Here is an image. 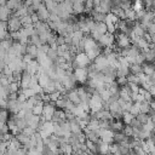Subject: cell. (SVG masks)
Instances as JSON below:
<instances>
[{
    "label": "cell",
    "mask_w": 155,
    "mask_h": 155,
    "mask_svg": "<svg viewBox=\"0 0 155 155\" xmlns=\"http://www.w3.org/2000/svg\"><path fill=\"white\" fill-rule=\"evenodd\" d=\"M153 63H154V64H155V58H154V61H153Z\"/></svg>",
    "instance_id": "e7e4bbea"
},
{
    "label": "cell",
    "mask_w": 155,
    "mask_h": 155,
    "mask_svg": "<svg viewBox=\"0 0 155 155\" xmlns=\"http://www.w3.org/2000/svg\"><path fill=\"white\" fill-rule=\"evenodd\" d=\"M50 96H51V101L52 102H56L57 99H59L61 97H62V93L59 92V91H54V92H52V93H50Z\"/></svg>",
    "instance_id": "db71d44e"
},
{
    "label": "cell",
    "mask_w": 155,
    "mask_h": 155,
    "mask_svg": "<svg viewBox=\"0 0 155 155\" xmlns=\"http://www.w3.org/2000/svg\"><path fill=\"white\" fill-rule=\"evenodd\" d=\"M59 148L62 149V153H63V154H71V153H74L73 145H71L69 142H67V143H62V144L59 145Z\"/></svg>",
    "instance_id": "f546056e"
},
{
    "label": "cell",
    "mask_w": 155,
    "mask_h": 155,
    "mask_svg": "<svg viewBox=\"0 0 155 155\" xmlns=\"http://www.w3.org/2000/svg\"><path fill=\"white\" fill-rule=\"evenodd\" d=\"M97 145H98V153H102V154L110 153V144H109V143L103 142L102 139H99V140L97 142Z\"/></svg>",
    "instance_id": "cb8c5ba5"
},
{
    "label": "cell",
    "mask_w": 155,
    "mask_h": 155,
    "mask_svg": "<svg viewBox=\"0 0 155 155\" xmlns=\"http://www.w3.org/2000/svg\"><path fill=\"white\" fill-rule=\"evenodd\" d=\"M31 59H34V57H33L30 53H28V52H27V53H24V54H23V61H24L25 63H29Z\"/></svg>",
    "instance_id": "6f0895ef"
},
{
    "label": "cell",
    "mask_w": 155,
    "mask_h": 155,
    "mask_svg": "<svg viewBox=\"0 0 155 155\" xmlns=\"http://www.w3.org/2000/svg\"><path fill=\"white\" fill-rule=\"evenodd\" d=\"M7 24H8V31H17L19 30L23 24H22V21H21V17L17 16L15 12L11 15V17L8 18L7 21Z\"/></svg>",
    "instance_id": "277c9868"
},
{
    "label": "cell",
    "mask_w": 155,
    "mask_h": 155,
    "mask_svg": "<svg viewBox=\"0 0 155 155\" xmlns=\"http://www.w3.org/2000/svg\"><path fill=\"white\" fill-rule=\"evenodd\" d=\"M143 53H144V56H145V61L153 63V61H154V58H155V52L149 48L147 52H143Z\"/></svg>",
    "instance_id": "bcb514c9"
},
{
    "label": "cell",
    "mask_w": 155,
    "mask_h": 155,
    "mask_svg": "<svg viewBox=\"0 0 155 155\" xmlns=\"http://www.w3.org/2000/svg\"><path fill=\"white\" fill-rule=\"evenodd\" d=\"M132 31L137 35V36H144L145 35V33H147V29L140 24V22H136L134 23V25L132 27Z\"/></svg>",
    "instance_id": "ffe728a7"
},
{
    "label": "cell",
    "mask_w": 155,
    "mask_h": 155,
    "mask_svg": "<svg viewBox=\"0 0 155 155\" xmlns=\"http://www.w3.org/2000/svg\"><path fill=\"white\" fill-rule=\"evenodd\" d=\"M56 113V102H48V103H45L44 105V111H42V115H41V120L45 121V120H52L53 115Z\"/></svg>",
    "instance_id": "3957f363"
},
{
    "label": "cell",
    "mask_w": 155,
    "mask_h": 155,
    "mask_svg": "<svg viewBox=\"0 0 155 155\" xmlns=\"http://www.w3.org/2000/svg\"><path fill=\"white\" fill-rule=\"evenodd\" d=\"M147 31H149V33H155V21H153V22L149 24V27L147 28Z\"/></svg>",
    "instance_id": "680465c9"
},
{
    "label": "cell",
    "mask_w": 155,
    "mask_h": 155,
    "mask_svg": "<svg viewBox=\"0 0 155 155\" xmlns=\"http://www.w3.org/2000/svg\"><path fill=\"white\" fill-rule=\"evenodd\" d=\"M154 10H155V0H154Z\"/></svg>",
    "instance_id": "be15d7a7"
},
{
    "label": "cell",
    "mask_w": 155,
    "mask_h": 155,
    "mask_svg": "<svg viewBox=\"0 0 155 155\" xmlns=\"http://www.w3.org/2000/svg\"><path fill=\"white\" fill-rule=\"evenodd\" d=\"M36 13H38L40 21H45V22H47L48 18H50V16H51V12H50V10L45 6V4H42V5L36 10Z\"/></svg>",
    "instance_id": "7c38bea8"
},
{
    "label": "cell",
    "mask_w": 155,
    "mask_h": 155,
    "mask_svg": "<svg viewBox=\"0 0 155 155\" xmlns=\"http://www.w3.org/2000/svg\"><path fill=\"white\" fill-rule=\"evenodd\" d=\"M40 128L45 130L50 134H53V132H54V122H53V120H45V121H42Z\"/></svg>",
    "instance_id": "d6986e66"
},
{
    "label": "cell",
    "mask_w": 155,
    "mask_h": 155,
    "mask_svg": "<svg viewBox=\"0 0 155 155\" xmlns=\"http://www.w3.org/2000/svg\"><path fill=\"white\" fill-rule=\"evenodd\" d=\"M116 82H117L119 86H125V85H127V84H128L127 76H117V78H116Z\"/></svg>",
    "instance_id": "f5cc1de1"
},
{
    "label": "cell",
    "mask_w": 155,
    "mask_h": 155,
    "mask_svg": "<svg viewBox=\"0 0 155 155\" xmlns=\"http://www.w3.org/2000/svg\"><path fill=\"white\" fill-rule=\"evenodd\" d=\"M11 15H12V10L7 5H1L0 6V19L1 21H8Z\"/></svg>",
    "instance_id": "5bb4252c"
},
{
    "label": "cell",
    "mask_w": 155,
    "mask_h": 155,
    "mask_svg": "<svg viewBox=\"0 0 155 155\" xmlns=\"http://www.w3.org/2000/svg\"><path fill=\"white\" fill-rule=\"evenodd\" d=\"M64 44H67L65 42V38H64V35H58L57 36V46H59V45H64Z\"/></svg>",
    "instance_id": "9f6ffc18"
},
{
    "label": "cell",
    "mask_w": 155,
    "mask_h": 155,
    "mask_svg": "<svg viewBox=\"0 0 155 155\" xmlns=\"http://www.w3.org/2000/svg\"><path fill=\"white\" fill-rule=\"evenodd\" d=\"M22 132L24 133V134H27V136H29V137H31L35 132H36V130L35 128H33L31 126H25L23 130H22Z\"/></svg>",
    "instance_id": "c3c4849f"
},
{
    "label": "cell",
    "mask_w": 155,
    "mask_h": 155,
    "mask_svg": "<svg viewBox=\"0 0 155 155\" xmlns=\"http://www.w3.org/2000/svg\"><path fill=\"white\" fill-rule=\"evenodd\" d=\"M109 1H113V0H109Z\"/></svg>",
    "instance_id": "03108f58"
},
{
    "label": "cell",
    "mask_w": 155,
    "mask_h": 155,
    "mask_svg": "<svg viewBox=\"0 0 155 155\" xmlns=\"http://www.w3.org/2000/svg\"><path fill=\"white\" fill-rule=\"evenodd\" d=\"M130 71L133 73V74H139L142 73V64H137V63H133L130 65Z\"/></svg>",
    "instance_id": "ab89813d"
},
{
    "label": "cell",
    "mask_w": 155,
    "mask_h": 155,
    "mask_svg": "<svg viewBox=\"0 0 155 155\" xmlns=\"http://www.w3.org/2000/svg\"><path fill=\"white\" fill-rule=\"evenodd\" d=\"M65 103H67V98L61 97L59 99L56 101V107H58V109H65Z\"/></svg>",
    "instance_id": "681fc988"
},
{
    "label": "cell",
    "mask_w": 155,
    "mask_h": 155,
    "mask_svg": "<svg viewBox=\"0 0 155 155\" xmlns=\"http://www.w3.org/2000/svg\"><path fill=\"white\" fill-rule=\"evenodd\" d=\"M110 153H114V154H121L120 153V144L119 143H111L110 144Z\"/></svg>",
    "instance_id": "f907efd6"
},
{
    "label": "cell",
    "mask_w": 155,
    "mask_h": 155,
    "mask_svg": "<svg viewBox=\"0 0 155 155\" xmlns=\"http://www.w3.org/2000/svg\"><path fill=\"white\" fill-rule=\"evenodd\" d=\"M44 105H45V102L41 99L39 101L34 108H33V114H36V115H42V111H44Z\"/></svg>",
    "instance_id": "484cf974"
},
{
    "label": "cell",
    "mask_w": 155,
    "mask_h": 155,
    "mask_svg": "<svg viewBox=\"0 0 155 155\" xmlns=\"http://www.w3.org/2000/svg\"><path fill=\"white\" fill-rule=\"evenodd\" d=\"M144 2L142 1V0H134L133 2H132V8L136 11V12H138V11H140V10H143L144 8Z\"/></svg>",
    "instance_id": "d590c367"
},
{
    "label": "cell",
    "mask_w": 155,
    "mask_h": 155,
    "mask_svg": "<svg viewBox=\"0 0 155 155\" xmlns=\"http://www.w3.org/2000/svg\"><path fill=\"white\" fill-rule=\"evenodd\" d=\"M98 134H99V138L103 140V142H107L109 144H111L114 142V136H115V131L113 128H99L98 131Z\"/></svg>",
    "instance_id": "8992f818"
},
{
    "label": "cell",
    "mask_w": 155,
    "mask_h": 155,
    "mask_svg": "<svg viewBox=\"0 0 155 155\" xmlns=\"http://www.w3.org/2000/svg\"><path fill=\"white\" fill-rule=\"evenodd\" d=\"M114 40H115V36L114 34L107 31L105 34H103L101 36V39L98 40V44L102 46V47H108V46H114Z\"/></svg>",
    "instance_id": "30bf717a"
},
{
    "label": "cell",
    "mask_w": 155,
    "mask_h": 155,
    "mask_svg": "<svg viewBox=\"0 0 155 155\" xmlns=\"http://www.w3.org/2000/svg\"><path fill=\"white\" fill-rule=\"evenodd\" d=\"M91 62H92V61L90 59V57L87 56V53H86L85 51H81V52H79V53L75 54V58H74V61L71 62V65H73L74 69L78 68V67L87 68V67L91 64Z\"/></svg>",
    "instance_id": "7a4b0ae2"
},
{
    "label": "cell",
    "mask_w": 155,
    "mask_h": 155,
    "mask_svg": "<svg viewBox=\"0 0 155 155\" xmlns=\"http://www.w3.org/2000/svg\"><path fill=\"white\" fill-rule=\"evenodd\" d=\"M150 107H151V109L155 110V99H153V101L150 102Z\"/></svg>",
    "instance_id": "91938a15"
},
{
    "label": "cell",
    "mask_w": 155,
    "mask_h": 155,
    "mask_svg": "<svg viewBox=\"0 0 155 155\" xmlns=\"http://www.w3.org/2000/svg\"><path fill=\"white\" fill-rule=\"evenodd\" d=\"M93 64H94V68L97 71H104L108 67H109V62H108V58L104 53H101L94 61H93Z\"/></svg>",
    "instance_id": "52a82bcc"
},
{
    "label": "cell",
    "mask_w": 155,
    "mask_h": 155,
    "mask_svg": "<svg viewBox=\"0 0 155 155\" xmlns=\"http://www.w3.org/2000/svg\"><path fill=\"white\" fill-rule=\"evenodd\" d=\"M134 117L136 116L131 111H124V114H122V121L125 125H131V122L133 121Z\"/></svg>",
    "instance_id": "f1b7e54d"
},
{
    "label": "cell",
    "mask_w": 155,
    "mask_h": 155,
    "mask_svg": "<svg viewBox=\"0 0 155 155\" xmlns=\"http://www.w3.org/2000/svg\"><path fill=\"white\" fill-rule=\"evenodd\" d=\"M142 70H143L144 74L151 76V75L155 73V64H154V63L151 64L150 62H148V63H143V64H142Z\"/></svg>",
    "instance_id": "603a6c76"
},
{
    "label": "cell",
    "mask_w": 155,
    "mask_h": 155,
    "mask_svg": "<svg viewBox=\"0 0 155 155\" xmlns=\"http://www.w3.org/2000/svg\"><path fill=\"white\" fill-rule=\"evenodd\" d=\"M30 81H31V74L24 70L22 74V79H21V88L30 87Z\"/></svg>",
    "instance_id": "9a60e30c"
},
{
    "label": "cell",
    "mask_w": 155,
    "mask_h": 155,
    "mask_svg": "<svg viewBox=\"0 0 155 155\" xmlns=\"http://www.w3.org/2000/svg\"><path fill=\"white\" fill-rule=\"evenodd\" d=\"M136 45L139 47V50H142V52H147V51L150 48V42H149L144 36L139 38V39L137 40Z\"/></svg>",
    "instance_id": "ac0fdd59"
},
{
    "label": "cell",
    "mask_w": 155,
    "mask_h": 155,
    "mask_svg": "<svg viewBox=\"0 0 155 155\" xmlns=\"http://www.w3.org/2000/svg\"><path fill=\"white\" fill-rule=\"evenodd\" d=\"M39 69H40V64H39V62H38V59H31L29 63H27L25 71H28L29 74L35 75V74H38Z\"/></svg>",
    "instance_id": "4fadbf2b"
},
{
    "label": "cell",
    "mask_w": 155,
    "mask_h": 155,
    "mask_svg": "<svg viewBox=\"0 0 155 155\" xmlns=\"http://www.w3.org/2000/svg\"><path fill=\"white\" fill-rule=\"evenodd\" d=\"M30 44H34V45H36L38 47L42 45V42H41L40 36H39V34H38V33H35L34 35H31V36H30Z\"/></svg>",
    "instance_id": "7bdbcfd3"
},
{
    "label": "cell",
    "mask_w": 155,
    "mask_h": 155,
    "mask_svg": "<svg viewBox=\"0 0 155 155\" xmlns=\"http://www.w3.org/2000/svg\"><path fill=\"white\" fill-rule=\"evenodd\" d=\"M90 34H91V36H92V38H93L94 40H97V41H98V40L101 39V36L103 35L102 33H99V31H98V30H96V29H92Z\"/></svg>",
    "instance_id": "11a10c76"
},
{
    "label": "cell",
    "mask_w": 155,
    "mask_h": 155,
    "mask_svg": "<svg viewBox=\"0 0 155 155\" xmlns=\"http://www.w3.org/2000/svg\"><path fill=\"white\" fill-rule=\"evenodd\" d=\"M15 13H16L17 16H19V17H23V16H25V15H29L28 6H25V5L23 4L18 10H16V11H15Z\"/></svg>",
    "instance_id": "e575fe53"
},
{
    "label": "cell",
    "mask_w": 155,
    "mask_h": 155,
    "mask_svg": "<svg viewBox=\"0 0 155 155\" xmlns=\"http://www.w3.org/2000/svg\"><path fill=\"white\" fill-rule=\"evenodd\" d=\"M127 81H128V82H136V84H139V78H138V74L130 73V74L127 75Z\"/></svg>",
    "instance_id": "7dc6e473"
},
{
    "label": "cell",
    "mask_w": 155,
    "mask_h": 155,
    "mask_svg": "<svg viewBox=\"0 0 155 155\" xmlns=\"http://www.w3.org/2000/svg\"><path fill=\"white\" fill-rule=\"evenodd\" d=\"M116 38V46L119 48H126L131 46V38L128 36V34L120 31L119 34L115 35Z\"/></svg>",
    "instance_id": "5b68a950"
},
{
    "label": "cell",
    "mask_w": 155,
    "mask_h": 155,
    "mask_svg": "<svg viewBox=\"0 0 155 155\" xmlns=\"http://www.w3.org/2000/svg\"><path fill=\"white\" fill-rule=\"evenodd\" d=\"M111 7H113L111 1H109V0H102L101 4H99L98 6H94L93 8H94L96 11H98V12H102V13H105V15H107L108 12L111 11Z\"/></svg>",
    "instance_id": "8fae6325"
},
{
    "label": "cell",
    "mask_w": 155,
    "mask_h": 155,
    "mask_svg": "<svg viewBox=\"0 0 155 155\" xmlns=\"http://www.w3.org/2000/svg\"><path fill=\"white\" fill-rule=\"evenodd\" d=\"M73 8H74V15H81L85 12V4L81 1H76L73 4Z\"/></svg>",
    "instance_id": "d4e9b609"
},
{
    "label": "cell",
    "mask_w": 155,
    "mask_h": 155,
    "mask_svg": "<svg viewBox=\"0 0 155 155\" xmlns=\"http://www.w3.org/2000/svg\"><path fill=\"white\" fill-rule=\"evenodd\" d=\"M57 88H56V81L54 80H51L46 86H44V92L45 93H52V92H54Z\"/></svg>",
    "instance_id": "4dcf8cb0"
},
{
    "label": "cell",
    "mask_w": 155,
    "mask_h": 155,
    "mask_svg": "<svg viewBox=\"0 0 155 155\" xmlns=\"http://www.w3.org/2000/svg\"><path fill=\"white\" fill-rule=\"evenodd\" d=\"M57 2H62V1H64V0H56Z\"/></svg>",
    "instance_id": "6125c7cd"
},
{
    "label": "cell",
    "mask_w": 155,
    "mask_h": 155,
    "mask_svg": "<svg viewBox=\"0 0 155 155\" xmlns=\"http://www.w3.org/2000/svg\"><path fill=\"white\" fill-rule=\"evenodd\" d=\"M69 124H70V130H71V133H73V134H79L80 132L84 131L76 117L73 119V120H69Z\"/></svg>",
    "instance_id": "e0dca14e"
},
{
    "label": "cell",
    "mask_w": 155,
    "mask_h": 155,
    "mask_svg": "<svg viewBox=\"0 0 155 155\" xmlns=\"http://www.w3.org/2000/svg\"><path fill=\"white\" fill-rule=\"evenodd\" d=\"M25 120H27V125H28V126H31V127L35 128L36 131L40 128V126H41V124H42L41 115H36V114H30V115L25 116Z\"/></svg>",
    "instance_id": "9c48e42d"
},
{
    "label": "cell",
    "mask_w": 155,
    "mask_h": 155,
    "mask_svg": "<svg viewBox=\"0 0 155 155\" xmlns=\"http://www.w3.org/2000/svg\"><path fill=\"white\" fill-rule=\"evenodd\" d=\"M130 111H131L134 116H136V115H138V114L140 113V102H133V104H132V107H131Z\"/></svg>",
    "instance_id": "74e56055"
},
{
    "label": "cell",
    "mask_w": 155,
    "mask_h": 155,
    "mask_svg": "<svg viewBox=\"0 0 155 155\" xmlns=\"http://www.w3.org/2000/svg\"><path fill=\"white\" fill-rule=\"evenodd\" d=\"M115 132L116 131H122L124 130V121H120L119 119H116V121H111V127Z\"/></svg>",
    "instance_id": "d6a6232c"
},
{
    "label": "cell",
    "mask_w": 155,
    "mask_h": 155,
    "mask_svg": "<svg viewBox=\"0 0 155 155\" xmlns=\"http://www.w3.org/2000/svg\"><path fill=\"white\" fill-rule=\"evenodd\" d=\"M92 29H96V30H98V31L102 33V34H105V33L108 31V27H107L105 22H96V24H94V27H93ZM92 29H91V30H92Z\"/></svg>",
    "instance_id": "4316f807"
},
{
    "label": "cell",
    "mask_w": 155,
    "mask_h": 155,
    "mask_svg": "<svg viewBox=\"0 0 155 155\" xmlns=\"http://www.w3.org/2000/svg\"><path fill=\"white\" fill-rule=\"evenodd\" d=\"M131 92H134V93H139V84H136V82H128L127 84Z\"/></svg>",
    "instance_id": "816d5d0a"
},
{
    "label": "cell",
    "mask_w": 155,
    "mask_h": 155,
    "mask_svg": "<svg viewBox=\"0 0 155 155\" xmlns=\"http://www.w3.org/2000/svg\"><path fill=\"white\" fill-rule=\"evenodd\" d=\"M131 90L128 87V85H125V86H120V97L126 99V101H132L131 99ZM133 102V101H132Z\"/></svg>",
    "instance_id": "44dd1931"
},
{
    "label": "cell",
    "mask_w": 155,
    "mask_h": 155,
    "mask_svg": "<svg viewBox=\"0 0 155 155\" xmlns=\"http://www.w3.org/2000/svg\"><path fill=\"white\" fill-rule=\"evenodd\" d=\"M136 117L144 125L145 122H148L149 121V119H150V115L149 114H147V113H139L138 115H136Z\"/></svg>",
    "instance_id": "60d3db41"
},
{
    "label": "cell",
    "mask_w": 155,
    "mask_h": 155,
    "mask_svg": "<svg viewBox=\"0 0 155 155\" xmlns=\"http://www.w3.org/2000/svg\"><path fill=\"white\" fill-rule=\"evenodd\" d=\"M125 11H126V19H127V21H132V22H134V21L137 19V12H136L132 7L125 10Z\"/></svg>",
    "instance_id": "1f68e13d"
},
{
    "label": "cell",
    "mask_w": 155,
    "mask_h": 155,
    "mask_svg": "<svg viewBox=\"0 0 155 155\" xmlns=\"http://www.w3.org/2000/svg\"><path fill=\"white\" fill-rule=\"evenodd\" d=\"M8 109H2L0 113V124H5L8 120Z\"/></svg>",
    "instance_id": "ee69618b"
},
{
    "label": "cell",
    "mask_w": 155,
    "mask_h": 155,
    "mask_svg": "<svg viewBox=\"0 0 155 155\" xmlns=\"http://www.w3.org/2000/svg\"><path fill=\"white\" fill-rule=\"evenodd\" d=\"M67 97H68L73 103H75V104H79V103L81 102L80 96H79V93H78V88H71V90H69V91L67 92Z\"/></svg>",
    "instance_id": "2e32d148"
},
{
    "label": "cell",
    "mask_w": 155,
    "mask_h": 155,
    "mask_svg": "<svg viewBox=\"0 0 155 155\" xmlns=\"http://www.w3.org/2000/svg\"><path fill=\"white\" fill-rule=\"evenodd\" d=\"M70 1H71V2H73V4H74V2H76V1H78V0H70Z\"/></svg>",
    "instance_id": "94428289"
},
{
    "label": "cell",
    "mask_w": 155,
    "mask_h": 155,
    "mask_svg": "<svg viewBox=\"0 0 155 155\" xmlns=\"http://www.w3.org/2000/svg\"><path fill=\"white\" fill-rule=\"evenodd\" d=\"M150 110H151V107H150V103H149L148 101L140 102V113H147V114H149Z\"/></svg>",
    "instance_id": "f35d334b"
},
{
    "label": "cell",
    "mask_w": 155,
    "mask_h": 155,
    "mask_svg": "<svg viewBox=\"0 0 155 155\" xmlns=\"http://www.w3.org/2000/svg\"><path fill=\"white\" fill-rule=\"evenodd\" d=\"M130 73H131L130 71V68H127V67H120V68L116 69V78L117 76H127Z\"/></svg>",
    "instance_id": "836d02e7"
},
{
    "label": "cell",
    "mask_w": 155,
    "mask_h": 155,
    "mask_svg": "<svg viewBox=\"0 0 155 155\" xmlns=\"http://www.w3.org/2000/svg\"><path fill=\"white\" fill-rule=\"evenodd\" d=\"M21 21H22V24H23V27H27V25L34 24V23H33V19H31V16H30V15H25V16L21 17Z\"/></svg>",
    "instance_id": "b9f144b4"
},
{
    "label": "cell",
    "mask_w": 155,
    "mask_h": 155,
    "mask_svg": "<svg viewBox=\"0 0 155 155\" xmlns=\"http://www.w3.org/2000/svg\"><path fill=\"white\" fill-rule=\"evenodd\" d=\"M87 128L91 130V131H98L101 128V120L97 119V117H91V120L88 121V125H87Z\"/></svg>",
    "instance_id": "7402d4cb"
},
{
    "label": "cell",
    "mask_w": 155,
    "mask_h": 155,
    "mask_svg": "<svg viewBox=\"0 0 155 155\" xmlns=\"http://www.w3.org/2000/svg\"><path fill=\"white\" fill-rule=\"evenodd\" d=\"M73 73H74V75H75V78H76L78 82H80V84L87 82V80H88V69H87V68L78 67V68H75V69L73 70Z\"/></svg>",
    "instance_id": "ba28073f"
},
{
    "label": "cell",
    "mask_w": 155,
    "mask_h": 155,
    "mask_svg": "<svg viewBox=\"0 0 155 155\" xmlns=\"http://www.w3.org/2000/svg\"><path fill=\"white\" fill-rule=\"evenodd\" d=\"M27 52L30 53L34 58H36L38 54H39V47L36 45H34V44H28L27 45Z\"/></svg>",
    "instance_id": "83f0119b"
},
{
    "label": "cell",
    "mask_w": 155,
    "mask_h": 155,
    "mask_svg": "<svg viewBox=\"0 0 155 155\" xmlns=\"http://www.w3.org/2000/svg\"><path fill=\"white\" fill-rule=\"evenodd\" d=\"M88 104H90V108H91V113H97L102 109H104V101L102 99L101 94L97 92V90L92 93L90 101H88Z\"/></svg>",
    "instance_id": "6da1fadb"
},
{
    "label": "cell",
    "mask_w": 155,
    "mask_h": 155,
    "mask_svg": "<svg viewBox=\"0 0 155 155\" xmlns=\"http://www.w3.org/2000/svg\"><path fill=\"white\" fill-rule=\"evenodd\" d=\"M47 54H48V57H50L51 59H53V61L56 62V59L58 58L57 47H52V46H50V48H48V51H47Z\"/></svg>",
    "instance_id": "8d00e7d4"
},
{
    "label": "cell",
    "mask_w": 155,
    "mask_h": 155,
    "mask_svg": "<svg viewBox=\"0 0 155 155\" xmlns=\"http://www.w3.org/2000/svg\"><path fill=\"white\" fill-rule=\"evenodd\" d=\"M122 132H124L127 137H133V134H134V130H133V127H132L131 125H126V126L124 127Z\"/></svg>",
    "instance_id": "f6af8a7d"
}]
</instances>
